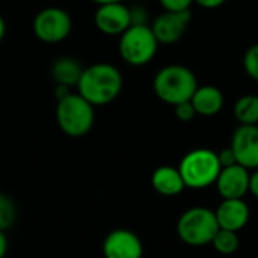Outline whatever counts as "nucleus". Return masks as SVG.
<instances>
[{"label": "nucleus", "mask_w": 258, "mask_h": 258, "mask_svg": "<svg viewBox=\"0 0 258 258\" xmlns=\"http://www.w3.org/2000/svg\"><path fill=\"white\" fill-rule=\"evenodd\" d=\"M71 92H73V91H71L70 86H65V85H56V86H54V97H56V101L65 98V97L70 95Z\"/></svg>", "instance_id": "obj_25"}, {"label": "nucleus", "mask_w": 258, "mask_h": 258, "mask_svg": "<svg viewBox=\"0 0 258 258\" xmlns=\"http://www.w3.org/2000/svg\"><path fill=\"white\" fill-rule=\"evenodd\" d=\"M221 169L222 166L219 163L218 153L209 148L189 151L178 165L183 181L189 189H206L215 184Z\"/></svg>", "instance_id": "obj_4"}, {"label": "nucleus", "mask_w": 258, "mask_h": 258, "mask_svg": "<svg viewBox=\"0 0 258 258\" xmlns=\"http://www.w3.org/2000/svg\"><path fill=\"white\" fill-rule=\"evenodd\" d=\"M219 228L239 233L245 228L251 218L249 206L242 200H224L215 210Z\"/></svg>", "instance_id": "obj_13"}, {"label": "nucleus", "mask_w": 258, "mask_h": 258, "mask_svg": "<svg viewBox=\"0 0 258 258\" xmlns=\"http://www.w3.org/2000/svg\"><path fill=\"white\" fill-rule=\"evenodd\" d=\"M236 162L246 169L258 168V125H239L231 136Z\"/></svg>", "instance_id": "obj_11"}, {"label": "nucleus", "mask_w": 258, "mask_h": 258, "mask_svg": "<svg viewBox=\"0 0 258 258\" xmlns=\"http://www.w3.org/2000/svg\"><path fill=\"white\" fill-rule=\"evenodd\" d=\"M227 0H194V3L200 5L204 9H216L219 6H222Z\"/></svg>", "instance_id": "obj_24"}, {"label": "nucleus", "mask_w": 258, "mask_h": 258, "mask_svg": "<svg viewBox=\"0 0 258 258\" xmlns=\"http://www.w3.org/2000/svg\"><path fill=\"white\" fill-rule=\"evenodd\" d=\"M95 5H107V3H118V2H124V0H92Z\"/></svg>", "instance_id": "obj_29"}, {"label": "nucleus", "mask_w": 258, "mask_h": 258, "mask_svg": "<svg viewBox=\"0 0 258 258\" xmlns=\"http://www.w3.org/2000/svg\"><path fill=\"white\" fill-rule=\"evenodd\" d=\"M218 159H219V163L222 168H227V166H231V165H236V156H234V151L231 150V147L228 148H224L218 153Z\"/></svg>", "instance_id": "obj_23"}, {"label": "nucleus", "mask_w": 258, "mask_h": 258, "mask_svg": "<svg viewBox=\"0 0 258 258\" xmlns=\"http://www.w3.org/2000/svg\"><path fill=\"white\" fill-rule=\"evenodd\" d=\"M124 86L121 71L107 62H97L86 68L77 83V92L95 106H106L115 101Z\"/></svg>", "instance_id": "obj_1"}, {"label": "nucleus", "mask_w": 258, "mask_h": 258, "mask_svg": "<svg viewBox=\"0 0 258 258\" xmlns=\"http://www.w3.org/2000/svg\"><path fill=\"white\" fill-rule=\"evenodd\" d=\"M233 115L239 125H258V95L245 94L233 107Z\"/></svg>", "instance_id": "obj_17"}, {"label": "nucleus", "mask_w": 258, "mask_h": 258, "mask_svg": "<svg viewBox=\"0 0 258 258\" xmlns=\"http://www.w3.org/2000/svg\"><path fill=\"white\" fill-rule=\"evenodd\" d=\"M243 68L245 73L252 79L258 82V44L251 45L243 56Z\"/></svg>", "instance_id": "obj_20"}, {"label": "nucleus", "mask_w": 258, "mask_h": 258, "mask_svg": "<svg viewBox=\"0 0 258 258\" xmlns=\"http://www.w3.org/2000/svg\"><path fill=\"white\" fill-rule=\"evenodd\" d=\"M159 2L165 11H174V12L189 11L194 3V0H159Z\"/></svg>", "instance_id": "obj_22"}, {"label": "nucleus", "mask_w": 258, "mask_h": 258, "mask_svg": "<svg viewBox=\"0 0 258 258\" xmlns=\"http://www.w3.org/2000/svg\"><path fill=\"white\" fill-rule=\"evenodd\" d=\"M56 122L70 138H83L94 127L95 107L79 92H71L56 103Z\"/></svg>", "instance_id": "obj_3"}, {"label": "nucleus", "mask_w": 258, "mask_h": 258, "mask_svg": "<svg viewBox=\"0 0 258 258\" xmlns=\"http://www.w3.org/2000/svg\"><path fill=\"white\" fill-rule=\"evenodd\" d=\"M32 30L36 39L45 44H57L70 36L73 30V20L65 9L48 6L35 15Z\"/></svg>", "instance_id": "obj_7"}, {"label": "nucleus", "mask_w": 258, "mask_h": 258, "mask_svg": "<svg viewBox=\"0 0 258 258\" xmlns=\"http://www.w3.org/2000/svg\"><path fill=\"white\" fill-rule=\"evenodd\" d=\"M190 103L195 107L197 115L201 116H215L216 113H219L224 107V94L218 86L213 85H203L197 88V91L194 92Z\"/></svg>", "instance_id": "obj_14"}, {"label": "nucleus", "mask_w": 258, "mask_h": 258, "mask_svg": "<svg viewBox=\"0 0 258 258\" xmlns=\"http://www.w3.org/2000/svg\"><path fill=\"white\" fill-rule=\"evenodd\" d=\"M174 113H175V118L181 122H190L197 116L195 107L190 101H183L180 104H175Z\"/></svg>", "instance_id": "obj_21"}, {"label": "nucleus", "mask_w": 258, "mask_h": 258, "mask_svg": "<svg viewBox=\"0 0 258 258\" xmlns=\"http://www.w3.org/2000/svg\"><path fill=\"white\" fill-rule=\"evenodd\" d=\"M192 14L190 11H165L156 17L151 24V30L159 44H174L186 33Z\"/></svg>", "instance_id": "obj_9"}, {"label": "nucleus", "mask_w": 258, "mask_h": 258, "mask_svg": "<svg viewBox=\"0 0 258 258\" xmlns=\"http://www.w3.org/2000/svg\"><path fill=\"white\" fill-rule=\"evenodd\" d=\"M17 221V206L14 200L0 192V230L6 231L14 227Z\"/></svg>", "instance_id": "obj_19"}, {"label": "nucleus", "mask_w": 258, "mask_h": 258, "mask_svg": "<svg viewBox=\"0 0 258 258\" xmlns=\"http://www.w3.org/2000/svg\"><path fill=\"white\" fill-rule=\"evenodd\" d=\"M197 88L198 82L194 71L184 65L177 63L160 68L153 80L156 97L169 106L190 101Z\"/></svg>", "instance_id": "obj_2"}, {"label": "nucleus", "mask_w": 258, "mask_h": 258, "mask_svg": "<svg viewBox=\"0 0 258 258\" xmlns=\"http://www.w3.org/2000/svg\"><path fill=\"white\" fill-rule=\"evenodd\" d=\"M212 246L215 248V251H218L222 255H231L239 249L240 240L237 233L219 228L212 240Z\"/></svg>", "instance_id": "obj_18"}, {"label": "nucleus", "mask_w": 258, "mask_h": 258, "mask_svg": "<svg viewBox=\"0 0 258 258\" xmlns=\"http://www.w3.org/2000/svg\"><path fill=\"white\" fill-rule=\"evenodd\" d=\"M218 230L216 215L207 207L187 209L177 222V234L189 246H206L212 243Z\"/></svg>", "instance_id": "obj_6"}, {"label": "nucleus", "mask_w": 258, "mask_h": 258, "mask_svg": "<svg viewBox=\"0 0 258 258\" xmlns=\"http://www.w3.org/2000/svg\"><path fill=\"white\" fill-rule=\"evenodd\" d=\"M94 24L104 35L119 36L133 24L132 9L124 2L98 5L94 14Z\"/></svg>", "instance_id": "obj_8"}, {"label": "nucleus", "mask_w": 258, "mask_h": 258, "mask_svg": "<svg viewBox=\"0 0 258 258\" xmlns=\"http://www.w3.org/2000/svg\"><path fill=\"white\" fill-rule=\"evenodd\" d=\"M101 249L104 258H142L144 255L142 240L136 233L125 228L110 231Z\"/></svg>", "instance_id": "obj_10"}, {"label": "nucleus", "mask_w": 258, "mask_h": 258, "mask_svg": "<svg viewBox=\"0 0 258 258\" xmlns=\"http://www.w3.org/2000/svg\"><path fill=\"white\" fill-rule=\"evenodd\" d=\"M249 192L258 200V168L249 174Z\"/></svg>", "instance_id": "obj_26"}, {"label": "nucleus", "mask_w": 258, "mask_h": 258, "mask_svg": "<svg viewBox=\"0 0 258 258\" xmlns=\"http://www.w3.org/2000/svg\"><path fill=\"white\" fill-rule=\"evenodd\" d=\"M151 186L157 194L163 197H177L186 189V184L183 181V177L178 168H174L169 165L159 166L153 172Z\"/></svg>", "instance_id": "obj_15"}, {"label": "nucleus", "mask_w": 258, "mask_h": 258, "mask_svg": "<svg viewBox=\"0 0 258 258\" xmlns=\"http://www.w3.org/2000/svg\"><path fill=\"white\" fill-rule=\"evenodd\" d=\"M5 33H6V23H5V18H3L2 14H0V42H2L3 38H5Z\"/></svg>", "instance_id": "obj_28"}, {"label": "nucleus", "mask_w": 258, "mask_h": 258, "mask_svg": "<svg viewBox=\"0 0 258 258\" xmlns=\"http://www.w3.org/2000/svg\"><path fill=\"white\" fill-rule=\"evenodd\" d=\"M83 73L82 63L71 57V56H60L57 57L50 68L51 79L56 85H65V86H77L80 76Z\"/></svg>", "instance_id": "obj_16"}, {"label": "nucleus", "mask_w": 258, "mask_h": 258, "mask_svg": "<svg viewBox=\"0 0 258 258\" xmlns=\"http://www.w3.org/2000/svg\"><path fill=\"white\" fill-rule=\"evenodd\" d=\"M8 248H9V242H8L6 233L0 230V258L6 257V254H8Z\"/></svg>", "instance_id": "obj_27"}, {"label": "nucleus", "mask_w": 258, "mask_h": 258, "mask_svg": "<svg viewBox=\"0 0 258 258\" xmlns=\"http://www.w3.org/2000/svg\"><path fill=\"white\" fill-rule=\"evenodd\" d=\"M215 184L224 200H242L249 192V169L239 163L222 168Z\"/></svg>", "instance_id": "obj_12"}, {"label": "nucleus", "mask_w": 258, "mask_h": 258, "mask_svg": "<svg viewBox=\"0 0 258 258\" xmlns=\"http://www.w3.org/2000/svg\"><path fill=\"white\" fill-rule=\"evenodd\" d=\"M157 48L159 41L148 24H132L119 35V56L132 67H144L150 63L154 59Z\"/></svg>", "instance_id": "obj_5"}]
</instances>
